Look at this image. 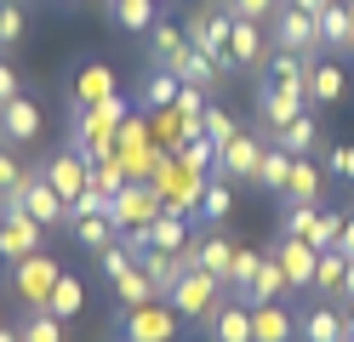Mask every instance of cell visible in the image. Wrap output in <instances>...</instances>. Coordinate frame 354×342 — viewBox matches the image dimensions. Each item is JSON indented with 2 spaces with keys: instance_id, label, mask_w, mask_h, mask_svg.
<instances>
[{
  "instance_id": "obj_1",
  "label": "cell",
  "mask_w": 354,
  "mask_h": 342,
  "mask_svg": "<svg viewBox=\"0 0 354 342\" xmlns=\"http://www.w3.org/2000/svg\"><path fill=\"white\" fill-rule=\"evenodd\" d=\"M0 211H29L35 222H46V228H63L69 222V200H63L52 182H46V171H24V182H17V189H6L0 194Z\"/></svg>"
},
{
  "instance_id": "obj_2",
  "label": "cell",
  "mask_w": 354,
  "mask_h": 342,
  "mask_svg": "<svg viewBox=\"0 0 354 342\" xmlns=\"http://www.w3.org/2000/svg\"><path fill=\"white\" fill-rule=\"evenodd\" d=\"M166 303L177 308L183 325H201L206 331V319L217 314V303H223V285H217L212 274H201V268H183V274H177V285L166 291Z\"/></svg>"
},
{
  "instance_id": "obj_3",
  "label": "cell",
  "mask_w": 354,
  "mask_h": 342,
  "mask_svg": "<svg viewBox=\"0 0 354 342\" xmlns=\"http://www.w3.org/2000/svg\"><path fill=\"white\" fill-rule=\"evenodd\" d=\"M115 325H120V342H177V325H183V319H177V308L166 296H154L143 308H120Z\"/></svg>"
},
{
  "instance_id": "obj_4",
  "label": "cell",
  "mask_w": 354,
  "mask_h": 342,
  "mask_svg": "<svg viewBox=\"0 0 354 342\" xmlns=\"http://www.w3.org/2000/svg\"><path fill=\"white\" fill-rule=\"evenodd\" d=\"M189 46L194 52H206L212 63H229V35H234V12L223 6H212V0H201V6L189 12Z\"/></svg>"
},
{
  "instance_id": "obj_5",
  "label": "cell",
  "mask_w": 354,
  "mask_h": 342,
  "mask_svg": "<svg viewBox=\"0 0 354 342\" xmlns=\"http://www.w3.org/2000/svg\"><path fill=\"white\" fill-rule=\"evenodd\" d=\"M269 23H274V46H280V52H303V57L326 52V46H320V17H308L303 6H292V0H286Z\"/></svg>"
},
{
  "instance_id": "obj_6",
  "label": "cell",
  "mask_w": 354,
  "mask_h": 342,
  "mask_svg": "<svg viewBox=\"0 0 354 342\" xmlns=\"http://www.w3.org/2000/svg\"><path fill=\"white\" fill-rule=\"evenodd\" d=\"M57 263L46 257V251H35V257H24V263H12V285H17V296H24V308H46V296H52V285H57Z\"/></svg>"
},
{
  "instance_id": "obj_7",
  "label": "cell",
  "mask_w": 354,
  "mask_h": 342,
  "mask_svg": "<svg viewBox=\"0 0 354 342\" xmlns=\"http://www.w3.org/2000/svg\"><path fill=\"white\" fill-rule=\"evenodd\" d=\"M40 240H46V222H35L29 211H0V257H6V263L35 257Z\"/></svg>"
},
{
  "instance_id": "obj_8",
  "label": "cell",
  "mask_w": 354,
  "mask_h": 342,
  "mask_svg": "<svg viewBox=\"0 0 354 342\" xmlns=\"http://www.w3.org/2000/svg\"><path fill=\"white\" fill-rule=\"evenodd\" d=\"M303 97H308V91H297V86L263 80V86H257V114H263V131H280V126H292L297 114H303Z\"/></svg>"
},
{
  "instance_id": "obj_9",
  "label": "cell",
  "mask_w": 354,
  "mask_h": 342,
  "mask_svg": "<svg viewBox=\"0 0 354 342\" xmlns=\"http://www.w3.org/2000/svg\"><path fill=\"white\" fill-rule=\"evenodd\" d=\"M35 137H40V103L17 91L12 103H0V143L24 149V143H35Z\"/></svg>"
},
{
  "instance_id": "obj_10",
  "label": "cell",
  "mask_w": 354,
  "mask_h": 342,
  "mask_svg": "<svg viewBox=\"0 0 354 342\" xmlns=\"http://www.w3.org/2000/svg\"><path fill=\"white\" fill-rule=\"evenodd\" d=\"M109 217H115L120 228H143L160 217V189H143V182H126V189L115 194V205H109Z\"/></svg>"
},
{
  "instance_id": "obj_11",
  "label": "cell",
  "mask_w": 354,
  "mask_h": 342,
  "mask_svg": "<svg viewBox=\"0 0 354 342\" xmlns=\"http://www.w3.org/2000/svg\"><path fill=\"white\" fill-rule=\"evenodd\" d=\"M274 257H280V268H286V285H292V296L315 285V257H320V251L308 245V240H297V234H280Z\"/></svg>"
},
{
  "instance_id": "obj_12",
  "label": "cell",
  "mask_w": 354,
  "mask_h": 342,
  "mask_svg": "<svg viewBox=\"0 0 354 342\" xmlns=\"http://www.w3.org/2000/svg\"><path fill=\"white\" fill-rule=\"evenodd\" d=\"M257 160H263V143H257V137H246V131H234L229 137V143L223 149H217V171L212 177H252L257 182Z\"/></svg>"
},
{
  "instance_id": "obj_13",
  "label": "cell",
  "mask_w": 354,
  "mask_h": 342,
  "mask_svg": "<svg viewBox=\"0 0 354 342\" xmlns=\"http://www.w3.org/2000/svg\"><path fill=\"white\" fill-rule=\"evenodd\" d=\"M40 171H46V182H52L63 200H75L86 182H92V160H80L75 149H63V154H52V160H40Z\"/></svg>"
},
{
  "instance_id": "obj_14",
  "label": "cell",
  "mask_w": 354,
  "mask_h": 342,
  "mask_svg": "<svg viewBox=\"0 0 354 342\" xmlns=\"http://www.w3.org/2000/svg\"><path fill=\"white\" fill-rule=\"evenodd\" d=\"M206 336H212V342H252V308L240 303V296H229V291H223L217 314L206 319Z\"/></svg>"
},
{
  "instance_id": "obj_15",
  "label": "cell",
  "mask_w": 354,
  "mask_h": 342,
  "mask_svg": "<svg viewBox=\"0 0 354 342\" xmlns=\"http://www.w3.org/2000/svg\"><path fill=\"white\" fill-rule=\"evenodd\" d=\"M252 342H297V319L286 303H257L252 308Z\"/></svg>"
},
{
  "instance_id": "obj_16",
  "label": "cell",
  "mask_w": 354,
  "mask_h": 342,
  "mask_svg": "<svg viewBox=\"0 0 354 342\" xmlns=\"http://www.w3.org/2000/svg\"><path fill=\"white\" fill-rule=\"evenodd\" d=\"M269 143L286 149V154H297V160H315V149H320V120H315V114H297L292 126L269 131Z\"/></svg>"
},
{
  "instance_id": "obj_17",
  "label": "cell",
  "mask_w": 354,
  "mask_h": 342,
  "mask_svg": "<svg viewBox=\"0 0 354 342\" xmlns=\"http://www.w3.org/2000/svg\"><path fill=\"white\" fill-rule=\"evenodd\" d=\"M234 240H223V234H206L201 245H189V257H194V268H201V274H212V280L217 285H223L229 280V268H234Z\"/></svg>"
},
{
  "instance_id": "obj_18",
  "label": "cell",
  "mask_w": 354,
  "mask_h": 342,
  "mask_svg": "<svg viewBox=\"0 0 354 342\" xmlns=\"http://www.w3.org/2000/svg\"><path fill=\"white\" fill-rule=\"evenodd\" d=\"M269 57V46H263V29L252 17H234V35H229V63L234 68H263Z\"/></svg>"
},
{
  "instance_id": "obj_19",
  "label": "cell",
  "mask_w": 354,
  "mask_h": 342,
  "mask_svg": "<svg viewBox=\"0 0 354 342\" xmlns=\"http://www.w3.org/2000/svg\"><path fill=\"white\" fill-rule=\"evenodd\" d=\"M320 46L326 52L354 46V0H331V6L320 12Z\"/></svg>"
},
{
  "instance_id": "obj_20",
  "label": "cell",
  "mask_w": 354,
  "mask_h": 342,
  "mask_svg": "<svg viewBox=\"0 0 354 342\" xmlns=\"http://www.w3.org/2000/svg\"><path fill=\"white\" fill-rule=\"evenodd\" d=\"M297 336L303 342H343V308L337 303H320L297 319Z\"/></svg>"
},
{
  "instance_id": "obj_21",
  "label": "cell",
  "mask_w": 354,
  "mask_h": 342,
  "mask_svg": "<svg viewBox=\"0 0 354 342\" xmlns=\"http://www.w3.org/2000/svg\"><path fill=\"white\" fill-rule=\"evenodd\" d=\"M320 189H326V171L315 166V160H292V177H286V200H297V205H320Z\"/></svg>"
},
{
  "instance_id": "obj_22",
  "label": "cell",
  "mask_w": 354,
  "mask_h": 342,
  "mask_svg": "<svg viewBox=\"0 0 354 342\" xmlns=\"http://www.w3.org/2000/svg\"><path fill=\"white\" fill-rule=\"evenodd\" d=\"M166 68H171L177 80H189V86H217V75H223V63H212L206 52H194V46H183Z\"/></svg>"
},
{
  "instance_id": "obj_23",
  "label": "cell",
  "mask_w": 354,
  "mask_h": 342,
  "mask_svg": "<svg viewBox=\"0 0 354 342\" xmlns=\"http://www.w3.org/2000/svg\"><path fill=\"white\" fill-rule=\"evenodd\" d=\"M292 296V285H286V268H280V257L269 251V257L257 263V280H252V308L257 303H286Z\"/></svg>"
},
{
  "instance_id": "obj_24",
  "label": "cell",
  "mask_w": 354,
  "mask_h": 342,
  "mask_svg": "<svg viewBox=\"0 0 354 342\" xmlns=\"http://www.w3.org/2000/svg\"><path fill=\"white\" fill-rule=\"evenodd\" d=\"M343 91H348V75H343L337 63H315V68H308V103L331 108V103L343 97Z\"/></svg>"
},
{
  "instance_id": "obj_25",
  "label": "cell",
  "mask_w": 354,
  "mask_h": 342,
  "mask_svg": "<svg viewBox=\"0 0 354 342\" xmlns=\"http://www.w3.org/2000/svg\"><path fill=\"white\" fill-rule=\"evenodd\" d=\"M194 211H201L212 228H217V222H229V211H234V189H229V177L201 182V200H194Z\"/></svg>"
},
{
  "instance_id": "obj_26",
  "label": "cell",
  "mask_w": 354,
  "mask_h": 342,
  "mask_svg": "<svg viewBox=\"0 0 354 342\" xmlns=\"http://www.w3.org/2000/svg\"><path fill=\"white\" fill-rule=\"evenodd\" d=\"M177 86H183V80H177L171 68H154V75H143V86H138V103L160 114V108H171V103H177Z\"/></svg>"
},
{
  "instance_id": "obj_27",
  "label": "cell",
  "mask_w": 354,
  "mask_h": 342,
  "mask_svg": "<svg viewBox=\"0 0 354 342\" xmlns=\"http://www.w3.org/2000/svg\"><path fill=\"white\" fill-rule=\"evenodd\" d=\"M149 245H154V251H189V217L160 211V217L149 222Z\"/></svg>"
},
{
  "instance_id": "obj_28",
  "label": "cell",
  "mask_w": 354,
  "mask_h": 342,
  "mask_svg": "<svg viewBox=\"0 0 354 342\" xmlns=\"http://www.w3.org/2000/svg\"><path fill=\"white\" fill-rule=\"evenodd\" d=\"M308 68H315V57H303V52H280V46H274V57H269V80L308 91Z\"/></svg>"
},
{
  "instance_id": "obj_29",
  "label": "cell",
  "mask_w": 354,
  "mask_h": 342,
  "mask_svg": "<svg viewBox=\"0 0 354 342\" xmlns=\"http://www.w3.org/2000/svg\"><path fill=\"white\" fill-rule=\"evenodd\" d=\"M69 228H75V240H80L86 251H109V245L120 240V222L109 217V211H103V217H80V222H69Z\"/></svg>"
},
{
  "instance_id": "obj_30",
  "label": "cell",
  "mask_w": 354,
  "mask_h": 342,
  "mask_svg": "<svg viewBox=\"0 0 354 342\" xmlns=\"http://www.w3.org/2000/svg\"><path fill=\"white\" fill-rule=\"evenodd\" d=\"M343 274H348V257H343L337 245H331V251H320V257H315V285H308V291L337 296V291H343Z\"/></svg>"
},
{
  "instance_id": "obj_31",
  "label": "cell",
  "mask_w": 354,
  "mask_h": 342,
  "mask_svg": "<svg viewBox=\"0 0 354 342\" xmlns=\"http://www.w3.org/2000/svg\"><path fill=\"white\" fill-rule=\"evenodd\" d=\"M86 308V285L75 280V274H57V285H52V296H46V314H57V319H75Z\"/></svg>"
},
{
  "instance_id": "obj_32",
  "label": "cell",
  "mask_w": 354,
  "mask_h": 342,
  "mask_svg": "<svg viewBox=\"0 0 354 342\" xmlns=\"http://www.w3.org/2000/svg\"><path fill=\"white\" fill-rule=\"evenodd\" d=\"M17 342H63V319L46 308H24L17 319Z\"/></svg>"
},
{
  "instance_id": "obj_33",
  "label": "cell",
  "mask_w": 354,
  "mask_h": 342,
  "mask_svg": "<svg viewBox=\"0 0 354 342\" xmlns=\"http://www.w3.org/2000/svg\"><path fill=\"white\" fill-rule=\"evenodd\" d=\"M154 6H160V0H109L115 23L131 29V35H149V29H154Z\"/></svg>"
},
{
  "instance_id": "obj_34",
  "label": "cell",
  "mask_w": 354,
  "mask_h": 342,
  "mask_svg": "<svg viewBox=\"0 0 354 342\" xmlns=\"http://www.w3.org/2000/svg\"><path fill=\"white\" fill-rule=\"evenodd\" d=\"M292 160L297 154H286V149H274V143H263V160H257V182L263 189H286V177H292Z\"/></svg>"
},
{
  "instance_id": "obj_35",
  "label": "cell",
  "mask_w": 354,
  "mask_h": 342,
  "mask_svg": "<svg viewBox=\"0 0 354 342\" xmlns=\"http://www.w3.org/2000/svg\"><path fill=\"white\" fill-rule=\"evenodd\" d=\"M109 285L120 291V308H143V303H154V296H160V291L149 285V274H143L138 263H131V268L120 274V280H109Z\"/></svg>"
},
{
  "instance_id": "obj_36",
  "label": "cell",
  "mask_w": 354,
  "mask_h": 342,
  "mask_svg": "<svg viewBox=\"0 0 354 342\" xmlns=\"http://www.w3.org/2000/svg\"><path fill=\"white\" fill-rule=\"evenodd\" d=\"M183 46H189V35L177 29V23H160V17H154V29H149V52H154V63L166 68L177 52H183Z\"/></svg>"
},
{
  "instance_id": "obj_37",
  "label": "cell",
  "mask_w": 354,
  "mask_h": 342,
  "mask_svg": "<svg viewBox=\"0 0 354 342\" xmlns=\"http://www.w3.org/2000/svg\"><path fill=\"white\" fill-rule=\"evenodd\" d=\"M29 40V17L17 0H0V52H17V46Z\"/></svg>"
},
{
  "instance_id": "obj_38",
  "label": "cell",
  "mask_w": 354,
  "mask_h": 342,
  "mask_svg": "<svg viewBox=\"0 0 354 342\" xmlns=\"http://www.w3.org/2000/svg\"><path fill=\"white\" fill-rule=\"evenodd\" d=\"M103 97H109V68L92 63V68H86V80L69 91V103H75V108H92V103H103Z\"/></svg>"
},
{
  "instance_id": "obj_39",
  "label": "cell",
  "mask_w": 354,
  "mask_h": 342,
  "mask_svg": "<svg viewBox=\"0 0 354 342\" xmlns=\"http://www.w3.org/2000/svg\"><path fill=\"white\" fill-rule=\"evenodd\" d=\"M315 222H320V205H286V217H280V234H297V240H308L315 234Z\"/></svg>"
},
{
  "instance_id": "obj_40",
  "label": "cell",
  "mask_w": 354,
  "mask_h": 342,
  "mask_svg": "<svg viewBox=\"0 0 354 342\" xmlns=\"http://www.w3.org/2000/svg\"><path fill=\"white\" fill-rule=\"evenodd\" d=\"M212 6H223V12H234V17H252V23H269L286 0H212Z\"/></svg>"
},
{
  "instance_id": "obj_41",
  "label": "cell",
  "mask_w": 354,
  "mask_h": 342,
  "mask_svg": "<svg viewBox=\"0 0 354 342\" xmlns=\"http://www.w3.org/2000/svg\"><path fill=\"white\" fill-rule=\"evenodd\" d=\"M201 131L212 137L217 149H223V143H229V137H234L240 126H234V114H229V108H212V103H206V114H201Z\"/></svg>"
},
{
  "instance_id": "obj_42",
  "label": "cell",
  "mask_w": 354,
  "mask_h": 342,
  "mask_svg": "<svg viewBox=\"0 0 354 342\" xmlns=\"http://www.w3.org/2000/svg\"><path fill=\"white\" fill-rule=\"evenodd\" d=\"M326 171L337 182H354V143H331L326 149Z\"/></svg>"
},
{
  "instance_id": "obj_43",
  "label": "cell",
  "mask_w": 354,
  "mask_h": 342,
  "mask_svg": "<svg viewBox=\"0 0 354 342\" xmlns=\"http://www.w3.org/2000/svg\"><path fill=\"white\" fill-rule=\"evenodd\" d=\"M337 234H343V217H337V211H320V222H315V234H308V245H315V251H331V245H337Z\"/></svg>"
},
{
  "instance_id": "obj_44",
  "label": "cell",
  "mask_w": 354,
  "mask_h": 342,
  "mask_svg": "<svg viewBox=\"0 0 354 342\" xmlns=\"http://www.w3.org/2000/svg\"><path fill=\"white\" fill-rule=\"evenodd\" d=\"M177 114H189V120H201V114H206V86H177V103H171Z\"/></svg>"
},
{
  "instance_id": "obj_45",
  "label": "cell",
  "mask_w": 354,
  "mask_h": 342,
  "mask_svg": "<svg viewBox=\"0 0 354 342\" xmlns=\"http://www.w3.org/2000/svg\"><path fill=\"white\" fill-rule=\"evenodd\" d=\"M17 182H24V160H17V149H12V143H0V194L17 189Z\"/></svg>"
},
{
  "instance_id": "obj_46",
  "label": "cell",
  "mask_w": 354,
  "mask_h": 342,
  "mask_svg": "<svg viewBox=\"0 0 354 342\" xmlns=\"http://www.w3.org/2000/svg\"><path fill=\"white\" fill-rule=\"evenodd\" d=\"M97 263H103V274H109V280H120V274L131 268V263H138V257H131V251L115 240V245H109V251H97Z\"/></svg>"
},
{
  "instance_id": "obj_47",
  "label": "cell",
  "mask_w": 354,
  "mask_h": 342,
  "mask_svg": "<svg viewBox=\"0 0 354 342\" xmlns=\"http://www.w3.org/2000/svg\"><path fill=\"white\" fill-rule=\"evenodd\" d=\"M92 182H97V189H109V194H120L131 177H126V166H120V160H109V166H97V177H92Z\"/></svg>"
},
{
  "instance_id": "obj_48",
  "label": "cell",
  "mask_w": 354,
  "mask_h": 342,
  "mask_svg": "<svg viewBox=\"0 0 354 342\" xmlns=\"http://www.w3.org/2000/svg\"><path fill=\"white\" fill-rule=\"evenodd\" d=\"M12 97H17V68L0 63V103H12Z\"/></svg>"
},
{
  "instance_id": "obj_49",
  "label": "cell",
  "mask_w": 354,
  "mask_h": 342,
  "mask_svg": "<svg viewBox=\"0 0 354 342\" xmlns=\"http://www.w3.org/2000/svg\"><path fill=\"white\" fill-rule=\"evenodd\" d=\"M337 251L354 263V217H343V234H337Z\"/></svg>"
},
{
  "instance_id": "obj_50",
  "label": "cell",
  "mask_w": 354,
  "mask_h": 342,
  "mask_svg": "<svg viewBox=\"0 0 354 342\" xmlns=\"http://www.w3.org/2000/svg\"><path fill=\"white\" fill-rule=\"evenodd\" d=\"M292 6H303V12H308V17H320V12H326V6H331V0H292Z\"/></svg>"
},
{
  "instance_id": "obj_51",
  "label": "cell",
  "mask_w": 354,
  "mask_h": 342,
  "mask_svg": "<svg viewBox=\"0 0 354 342\" xmlns=\"http://www.w3.org/2000/svg\"><path fill=\"white\" fill-rule=\"evenodd\" d=\"M337 296H348V308H354V263H348V274H343V291Z\"/></svg>"
},
{
  "instance_id": "obj_52",
  "label": "cell",
  "mask_w": 354,
  "mask_h": 342,
  "mask_svg": "<svg viewBox=\"0 0 354 342\" xmlns=\"http://www.w3.org/2000/svg\"><path fill=\"white\" fill-rule=\"evenodd\" d=\"M343 342H354V308H343Z\"/></svg>"
},
{
  "instance_id": "obj_53",
  "label": "cell",
  "mask_w": 354,
  "mask_h": 342,
  "mask_svg": "<svg viewBox=\"0 0 354 342\" xmlns=\"http://www.w3.org/2000/svg\"><path fill=\"white\" fill-rule=\"evenodd\" d=\"M75 6H86V0H75Z\"/></svg>"
}]
</instances>
